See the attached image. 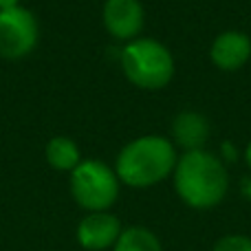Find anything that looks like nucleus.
Masks as SVG:
<instances>
[{"label": "nucleus", "instance_id": "8", "mask_svg": "<svg viewBox=\"0 0 251 251\" xmlns=\"http://www.w3.org/2000/svg\"><path fill=\"white\" fill-rule=\"evenodd\" d=\"M209 60L216 69L225 73H236L251 60V38L238 29L223 31L209 47Z\"/></svg>", "mask_w": 251, "mask_h": 251}, {"label": "nucleus", "instance_id": "4", "mask_svg": "<svg viewBox=\"0 0 251 251\" xmlns=\"http://www.w3.org/2000/svg\"><path fill=\"white\" fill-rule=\"evenodd\" d=\"M71 196L84 212H108L119 199V181L115 168L100 159H82L71 172Z\"/></svg>", "mask_w": 251, "mask_h": 251}, {"label": "nucleus", "instance_id": "14", "mask_svg": "<svg viewBox=\"0 0 251 251\" xmlns=\"http://www.w3.org/2000/svg\"><path fill=\"white\" fill-rule=\"evenodd\" d=\"M22 0H0V11L4 9H13V7H20Z\"/></svg>", "mask_w": 251, "mask_h": 251}, {"label": "nucleus", "instance_id": "5", "mask_svg": "<svg viewBox=\"0 0 251 251\" xmlns=\"http://www.w3.org/2000/svg\"><path fill=\"white\" fill-rule=\"evenodd\" d=\"M40 40L38 18L26 7H13L0 11V57L22 60L26 57Z\"/></svg>", "mask_w": 251, "mask_h": 251}, {"label": "nucleus", "instance_id": "10", "mask_svg": "<svg viewBox=\"0 0 251 251\" xmlns=\"http://www.w3.org/2000/svg\"><path fill=\"white\" fill-rule=\"evenodd\" d=\"M44 159H47V163L51 170L71 174L79 163H82V152H79V146L71 137L57 134V137H51L47 141Z\"/></svg>", "mask_w": 251, "mask_h": 251}, {"label": "nucleus", "instance_id": "11", "mask_svg": "<svg viewBox=\"0 0 251 251\" xmlns=\"http://www.w3.org/2000/svg\"><path fill=\"white\" fill-rule=\"evenodd\" d=\"M113 251H163V245L152 229L141 225H130L124 227Z\"/></svg>", "mask_w": 251, "mask_h": 251}, {"label": "nucleus", "instance_id": "13", "mask_svg": "<svg viewBox=\"0 0 251 251\" xmlns=\"http://www.w3.org/2000/svg\"><path fill=\"white\" fill-rule=\"evenodd\" d=\"M240 194H243L245 201L251 203V176H245L243 181H240Z\"/></svg>", "mask_w": 251, "mask_h": 251}, {"label": "nucleus", "instance_id": "1", "mask_svg": "<svg viewBox=\"0 0 251 251\" xmlns=\"http://www.w3.org/2000/svg\"><path fill=\"white\" fill-rule=\"evenodd\" d=\"M174 192L192 209H212L229 192V172L218 154L205 150L183 152L172 172Z\"/></svg>", "mask_w": 251, "mask_h": 251}, {"label": "nucleus", "instance_id": "7", "mask_svg": "<svg viewBox=\"0 0 251 251\" xmlns=\"http://www.w3.org/2000/svg\"><path fill=\"white\" fill-rule=\"evenodd\" d=\"M124 225L113 212H86L84 218L77 223L75 238L79 247L86 251H106L113 249Z\"/></svg>", "mask_w": 251, "mask_h": 251}, {"label": "nucleus", "instance_id": "15", "mask_svg": "<svg viewBox=\"0 0 251 251\" xmlns=\"http://www.w3.org/2000/svg\"><path fill=\"white\" fill-rule=\"evenodd\" d=\"M223 150H225V159H231L234 161L236 159V150H234V146H229V143H223Z\"/></svg>", "mask_w": 251, "mask_h": 251}, {"label": "nucleus", "instance_id": "3", "mask_svg": "<svg viewBox=\"0 0 251 251\" xmlns=\"http://www.w3.org/2000/svg\"><path fill=\"white\" fill-rule=\"evenodd\" d=\"M119 64L132 86L141 91H161L174 77V55L154 38H137L119 51Z\"/></svg>", "mask_w": 251, "mask_h": 251}, {"label": "nucleus", "instance_id": "6", "mask_svg": "<svg viewBox=\"0 0 251 251\" xmlns=\"http://www.w3.org/2000/svg\"><path fill=\"white\" fill-rule=\"evenodd\" d=\"M101 22L108 35L117 42H132L141 38L146 25V9L141 0H106L101 7Z\"/></svg>", "mask_w": 251, "mask_h": 251}, {"label": "nucleus", "instance_id": "12", "mask_svg": "<svg viewBox=\"0 0 251 251\" xmlns=\"http://www.w3.org/2000/svg\"><path fill=\"white\" fill-rule=\"evenodd\" d=\"M212 251H251V238L245 234H227L214 243Z\"/></svg>", "mask_w": 251, "mask_h": 251}, {"label": "nucleus", "instance_id": "16", "mask_svg": "<svg viewBox=\"0 0 251 251\" xmlns=\"http://www.w3.org/2000/svg\"><path fill=\"white\" fill-rule=\"evenodd\" d=\"M243 159H245V163H247V168L251 170V141L247 143V148H245V152H243Z\"/></svg>", "mask_w": 251, "mask_h": 251}, {"label": "nucleus", "instance_id": "9", "mask_svg": "<svg viewBox=\"0 0 251 251\" xmlns=\"http://www.w3.org/2000/svg\"><path fill=\"white\" fill-rule=\"evenodd\" d=\"M212 132L209 119L196 110H183L172 119V143L183 152L205 148Z\"/></svg>", "mask_w": 251, "mask_h": 251}, {"label": "nucleus", "instance_id": "2", "mask_svg": "<svg viewBox=\"0 0 251 251\" xmlns=\"http://www.w3.org/2000/svg\"><path fill=\"white\" fill-rule=\"evenodd\" d=\"M178 161L172 139L161 134H143L128 141L119 150L115 172L126 187L148 190L172 176Z\"/></svg>", "mask_w": 251, "mask_h": 251}]
</instances>
